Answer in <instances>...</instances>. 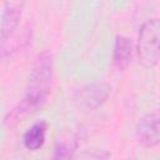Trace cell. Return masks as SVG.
<instances>
[{"mask_svg": "<svg viewBox=\"0 0 160 160\" xmlns=\"http://www.w3.org/2000/svg\"><path fill=\"white\" fill-rule=\"evenodd\" d=\"M135 136L140 145L146 149L156 148L160 142V115L151 111L144 115L135 126Z\"/></svg>", "mask_w": 160, "mask_h": 160, "instance_id": "obj_4", "label": "cell"}, {"mask_svg": "<svg viewBox=\"0 0 160 160\" xmlns=\"http://www.w3.org/2000/svg\"><path fill=\"white\" fill-rule=\"evenodd\" d=\"M26 0H4L0 16V52L9 56L15 50L18 30L24 15Z\"/></svg>", "mask_w": 160, "mask_h": 160, "instance_id": "obj_2", "label": "cell"}, {"mask_svg": "<svg viewBox=\"0 0 160 160\" xmlns=\"http://www.w3.org/2000/svg\"><path fill=\"white\" fill-rule=\"evenodd\" d=\"M52 58L49 52L44 51L38 55L32 69L30 71L28 84L25 88V94L20 102L8 114L6 121L15 122L24 116L35 112L46 101L52 84Z\"/></svg>", "mask_w": 160, "mask_h": 160, "instance_id": "obj_1", "label": "cell"}, {"mask_svg": "<svg viewBox=\"0 0 160 160\" xmlns=\"http://www.w3.org/2000/svg\"><path fill=\"white\" fill-rule=\"evenodd\" d=\"M110 156H111L110 152H108L105 150H85L84 152L78 155L79 159H96V160L109 159Z\"/></svg>", "mask_w": 160, "mask_h": 160, "instance_id": "obj_9", "label": "cell"}, {"mask_svg": "<svg viewBox=\"0 0 160 160\" xmlns=\"http://www.w3.org/2000/svg\"><path fill=\"white\" fill-rule=\"evenodd\" d=\"M159 31L160 22L158 18L146 19L139 30L136 52L139 61L145 68H154L159 62L160 50H159Z\"/></svg>", "mask_w": 160, "mask_h": 160, "instance_id": "obj_3", "label": "cell"}, {"mask_svg": "<svg viewBox=\"0 0 160 160\" xmlns=\"http://www.w3.org/2000/svg\"><path fill=\"white\" fill-rule=\"evenodd\" d=\"M76 151V144L69 140H61L56 144L54 150V159H70Z\"/></svg>", "mask_w": 160, "mask_h": 160, "instance_id": "obj_8", "label": "cell"}, {"mask_svg": "<svg viewBox=\"0 0 160 160\" xmlns=\"http://www.w3.org/2000/svg\"><path fill=\"white\" fill-rule=\"evenodd\" d=\"M48 124L44 120L34 122L22 135V145L29 151L40 150L46 140Z\"/></svg>", "mask_w": 160, "mask_h": 160, "instance_id": "obj_7", "label": "cell"}, {"mask_svg": "<svg viewBox=\"0 0 160 160\" xmlns=\"http://www.w3.org/2000/svg\"><path fill=\"white\" fill-rule=\"evenodd\" d=\"M132 42L125 35H116L112 48V62L118 70H125L131 62Z\"/></svg>", "mask_w": 160, "mask_h": 160, "instance_id": "obj_6", "label": "cell"}, {"mask_svg": "<svg viewBox=\"0 0 160 160\" xmlns=\"http://www.w3.org/2000/svg\"><path fill=\"white\" fill-rule=\"evenodd\" d=\"M110 92L111 85L109 82H92L79 89L75 100L79 106L86 110H95L106 101Z\"/></svg>", "mask_w": 160, "mask_h": 160, "instance_id": "obj_5", "label": "cell"}]
</instances>
